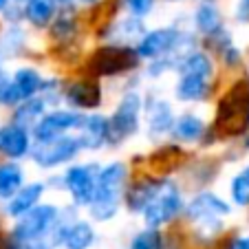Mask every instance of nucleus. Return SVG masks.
Here are the masks:
<instances>
[{
	"label": "nucleus",
	"instance_id": "1a4fd4ad",
	"mask_svg": "<svg viewBox=\"0 0 249 249\" xmlns=\"http://www.w3.org/2000/svg\"><path fill=\"white\" fill-rule=\"evenodd\" d=\"M82 122H84V115L77 110H51V113H44L33 126V137L36 141L55 139L73 128H80Z\"/></svg>",
	"mask_w": 249,
	"mask_h": 249
},
{
	"label": "nucleus",
	"instance_id": "c756f323",
	"mask_svg": "<svg viewBox=\"0 0 249 249\" xmlns=\"http://www.w3.org/2000/svg\"><path fill=\"white\" fill-rule=\"evenodd\" d=\"M7 5H9V0H0V11L5 9V7H7Z\"/></svg>",
	"mask_w": 249,
	"mask_h": 249
},
{
	"label": "nucleus",
	"instance_id": "f3484780",
	"mask_svg": "<svg viewBox=\"0 0 249 249\" xmlns=\"http://www.w3.org/2000/svg\"><path fill=\"white\" fill-rule=\"evenodd\" d=\"M95 243V230L90 223L75 221L66 227L62 236V247L64 249H89Z\"/></svg>",
	"mask_w": 249,
	"mask_h": 249
},
{
	"label": "nucleus",
	"instance_id": "2eb2a0df",
	"mask_svg": "<svg viewBox=\"0 0 249 249\" xmlns=\"http://www.w3.org/2000/svg\"><path fill=\"white\" fill-rule=\"evenodd\" d=\"M42 194H44V183H40V181L29 183V185H22V188H20L18 192L9 198L7 214H9V216H16V218L24 216L29 210H33V207L38 205V201H40Z\"/></svg>",
	"mask_w": 249,
	"mask_h": 249
},
{
	"label": "nucleus",
	"instance_id": "412c9836",
	"mask_svg": "<svg viewBox=\"0 0 249 249\" xmlns=\"http://www.w3.org/2000/svg\"><path fill=\"white\" fill-rule=\"evenodd\" d=\"M22 168L18 163H2L0 165V198L9 201L20 188H22Z\"/></svg>",
	"mask_w": 249,
	"mask_h": 249
},
{
	"label": "nucleus",
	"instance_id": "a211bd4d",
	"mask_svg": "<svg viewBox=\"0 0 249 249\" xmlns=\"http://www.w3.org/2000/svg\"><path fill=\"white\" fill-rule=\"evenodd\" d=\"M57 9V0H27L24 2V16L33 27H47L53 20Z\"/></svg>",
	"mask_w": 249,
	"mask_h": 249
},
{
	"label": "nucleus",
	"instance_id": "f03ea898",
	"mask_svg": "<svg viewBox=\"0 0 249 249\" xmlns=\"http://www.w3.org/2000/svg\"><path fill=\"white\" fill-rule=\"evenodd\" d=\"M57 221H60V214L55 205H36L18 218L11 236L18 243H36L40 245V249H49L51 240L47 238L55 231Z\"/></svg>",
	"mask_w": 249,
	"mask_h": 249
},
{
	"label": "nucleus",
	"instance_id": "7c9ffc66",
	"mask_svg": "<svg viewBox=\"0 0 249 249\" xmlns=\"http://www.w3.org/2000/svg\"><path fill=\"white\" fill-rule=\"evenodd\" d=\"M80 2H84V5H93V2H97V0H80Z\"/></svg>",
	"mask_w": 249,
	"mask_h": 249
},
{
	"label": "nucleus",
	"instance_id": "b1692460",
	"mask_svg": "<svg viewBox=\"0 0 249 249\" xmlns=\"http://www.w3.org/2000/svg\"><path fill=\"white\" fill-rule=\"evenodd\" d=\"M42 115H44V99L31 97L20 104V108L16 110V124H20V126H24V128L36 126Z\"/></svg>",
	"mask_w": 249,
	"mask_h": 249
},
{
	"label": "nucleus",
	"instance_id": "c85d7f7f",
	"mask_svg": "<svg viewBox=\"0 0 249 249\" xmlns=\"http://www.w3.org/2000/svg\"><path fill=\"white\" fill-rule=\"evenodd\" d=\"M225 62H227V64H238V62H240V53L236 51V49H227V51H225Z\"/></svg>",
	"mask_w": 249,
	"mask_h": 249
},
{
	"label": "nucleus",
	"instance_id": "39448f33",
	"mask_svg": "<svg viewBox=\"0 0 249 249\" xmlns=\"http://www.w3.org/2000/svg\"><path fill=\"white\" fill-rule=\"evenodd\" d=\"M139 115H141V95L137 90H130L122 97L115 113L108 119V141L119 143L122 139H128L132 132L139 128Z\"/></svg>",
	"mask_w": 249,
	"mask_h": 249
},
{
	"label": "nucleus",
	"instance_id": "2f4dec72",
	"mask_svg": "<svg viewBox=\"0 0 249 249\" xmlns=\"http://www.w3.org/2000/svg\"><path fill=\"white\" fill-rule=\"evenodd\" d=\"M57 2H62V5H69L71 0H57Z\"/></svg>",
	"mask_w": 249,
	"mask_h": 249
},
{
	"label": "nucleus",
	"instance_id": "6ab92c4d",
	"mask_svg": "<svg viewBox=\"0 0 249 249\" xmlns=\"http://www.w3.org/2000/svg\"><path fill=\"white\" fill-rule=\"evenodd\" d=\"M161 181L155 179V181H139V183H135L130 190H128L126 194V205L130 212H143L146 210V205L150 203L152 194L157 192V188H159Z\"/></svg>",
	"mask_w": 249,
	"mask_h": 249
},
{
	"label": "nucleus",
	"instance_id": "9d476101",
	"mask_svg": "<svg viewBox=\"0 0 249 249\" xmlns=\"http://www.w3.org/2000/svg\"><path fill=\"white\" fill-rule=\"evenodd\" d=\"M177 44H179V31L155 29V31L141 36L139 44H137V53L143 60H159V57H165V53H170Z\"/></svg>",
	"mask_w": 249,
	"mask_h": 249
},
{
	"label": "nucleus",
	"instance_id": "6e6552de",
	"mask_svg": "<svg viewBox=\"0 0 249 249\" xmlns=\"http://www.w3.org/2000/svg\"><path fill=\"white\" fill-rule=\"evenodd\" d=\"M99 165H71L64 174V188L71 192V198L75 205H86L89 207L93 203L95 188H97V174Z\"/></svg>",
	"mask_w": 249,
	"mask_h": 249
},
{
	"label": "nucleus",
	"instance_id": "4468645a",
	"mask_svg": "<svg viewBox=\"0 0 249 249\" xmlns=\"http://www.w3.org/2000/svg\"><path fill=\"white\" fill-rule=\"evenodd\" d=\"M77 137L82 141V148H90V150L102 148L108 141V119L102 117V115H89V117H84Z\"/></svg>",
	"mask_w": 249,
	"mask_h": 249
},
{
	"label": "nucleus",
	"instance_id": "20e7f679",
	"mask_svg": "<svg viewBox=\"0 0 249 249\" xmlns=\"http://www.w3.org/2000/svg\"><path fill=\"white\" fill-rule=\"evenodd\" d=\"M230 205L223 201L221 196L212 192H203L198 196H194L190 201V205L185 207V214L194 225L201 227V231H212L216 234L223 227V218L230 214Z\"/></svg>",
	"mask_w": 249,
	"mask_h": 249
},
{
	"label": "nucleus",
	"instance_id": "5701e85b",
	"mask_svg": "<svg viewBox=\"0 0 249 249\" xmlns=\"http://www.w3.org/2000/svg\"><path fill=\"white\" fill-rule=\"evenodd\" d=\"M148 126H150L152 135H163V132L172 130L174 126V115L165 102L152 104L148 108Z\"/></svg>",
	"mask_w": 249,
	"mask_h": 249
},
{
	"label": "nucleus",
	"instance_id": "423d86ee",
	"mask_svg": "<svg viewBox=\"0 0 249 249\" xmlns=\"http://www.w3.org/2000/svg\"><path fill=\"white\" fill-rule=\"evenodd\" d=\"M80 150H82L80 137L62 135L49 141H38L36 150H33V161L40 168H57V165L69 163L71 159H75Z\"/></svg>",
	"mask_w": 249,
	"mask_h": 249
},
{
	"label": "nucleus",
	"instance_id": "f8f14e48",
	"mask_svg": "<svg viewBox=\"0 0 249 249\" xmlns=\"http://www.w3.org/2000/svg\"><path fill=\"white\" fill-rule=\"evenodd\" d=\"M44 86V80L36 69H18L11 77L9 89V104H22L27 99L36 97Z\"/></svg>",
	"mask_w": 249,
	"mask_h": 249
},
{
	"label": "nucleus",
	"instance_id": "ddd939ff",
	"mask_svg": "<svg viewBox=\"0 0 249 249\" xmlns=\"http://www.w3.org/2000/svg\"><path fill=\"white\" fill-rule=\"evenodd\" d=\"M31 148V139L24 126L20 124H9L0 128V152L7 155L9 159H20Z\"/></svg>",
	"mask_w": 249,
	"mask_h": 249
},
{
	"label": "nucleus",
	"instance_id": "4be33fe9",
	"mask_svg": "<svg viewBox=\"0 0 249 249\" xmlns=\"http://www.w3.org/2000/svg\"><path fill=\"white\" fill-rule=\"evenodd\" d=\"M205 132V124L196 117V115H181L174 119L172 135L181 141H196L201 139V135Z\"/></svg>",
	"mask_w": 249,
	"mask_h": 249
},
{
	"label": "nucleus",
	"instance_id": "7ed1b4c3",
	"mask_svg": "<svg viewBox=\"0 0 249 249\" xmlns=\"http://www.w3.org/2000/svg\"><path fill=\"white\" fill-rule=\"evenodd\" d=\"M183 207V196L172 181H161L150 203L143 210V221L148 227H161L170 223Z\"/></svg>",
	"mask_w": 249,
	"mask_h": 249
},
{
	"label": "nucleus",
	"instance_id": "dca6fc26",
	"mask_svg": "<svg viewBox=\"0 0 249 249\" xmlns=\"http://www.w3.org/2000/svg\"><path fill=\"white\" fill-rule=\"evenodd\" d=\"M66 102L75 108H95L102 102V95H99V86L93 82H75L71 84L64 93Z\"/></svg>",
	"mask_w": 249,
	"mask_h": 249
},
{
	"label": "nucleus",
	"instance_id": "393cba45",
	"mask_svg": "<svg viewBox=\"0 0 249 249\" xmlns=\"http://www.w3.org/2000/svg\"><path fill=\"white\" fill-rule=\"evenodd\" d=\"M230 192H231V201H234L236 205H240V207L249 205V165L243 168L234 179H231Z\"/></svg>",
	"mask_w": 249,
	"mask_h": 249
},
{
	"label": "nucleus",
	"instance_id": "bb28decb",
	"mask_svg": "<svg viewBox=\"0 0 249 249\" xmlns=\"http://www.w3.org/2000/svg\"><path fill=\"white\" fill-rule=\"evenodd\" d=\"M126 7H128V11H130L132 16L143 18V16H148L152 11L155 0H126Z\"/></svg>",
	"mask_w": 249,
	"mask_h": 249
},
{
	"label": "nucleus",
	"instance_id": "0eeeda50",
	"mask_svg": "<svg viewBox=\"0 0 249 249\" xmlns=\"http://www.w3.org/2000/svg\"><path fill=\"white\" fill-rule=\"evenodd\" d=\"M139 53L137 49L128 47H108V49H102L93 55L90 60V71L95 75H119V73H126V71H132L137 64H139Z\"/></svg>",
	"mask_w": 249,
	"mask_h": 249
},
{
	"label": "nucleus",
	"instance_id": "cd10ccee",
	"mask_svg": "<svg viewBox=\"0 0 249 249\" xmlns=\"http://www.w3.org/2000/svg\"><path fill=\"white\" fill-rule=\"evenodd\" d=\"M230 249H249V236H238V238H234Z\"/></svg>",
	"mask_w": 249,
	"mask_h": 249
},
{
	"label": "nucleus",
	"instance_id": "f257e3e1",
	"mask_svg": "<svg viewBox=\"0 0 249 249\" xmlns=\"http://www.w3.org/2000/svg\"><path fill=\"white\" fill-rule=\"evenodd\" d=\"M128 177V165L124 161H113L104 165L97 174V188H95L93 203L89 205L90 216L95 221H110L117 214L124 201V185Z\"/></svg>",
	"mask_w": 249,
	"mask_h": 249
},
{
	"label": "nucleus",
	"instance_id": "9b49d317",
	"mask_svg": "<svg viewBox=\"0 0 249 249\" xmlns=\"http://www.w3.org/2000/svg\"><path fill=\"white\" fill-rule=\"evenodd\" d=\"M212 75L198 71H179V84L174 86V95L181 102H198L210 93Z\"/></svg>",
	"mask_w": 249,
	"mask_h": 249
},
{
	"label": "nucleus",
	"instance_id": "a878e982",
	"mask_svg": "<svg viewBox=\"0 0 249 249\" xmlns=\"http://www.w3.org/2000/svg\"><path fill=\"white\" fill-rule=\"evenodd\" d=\"M130 249H163V236L159 227H148L132 238Z\"/></svg>",
	"mask_w": 249,
	"mask_h": 249
},
{
	"label": "nucleus",
	"instance_id": "aec40b11",
	"mask_svg": "<svg viewBox=\"0 0 249 249\" xmlns=\"http://www.w3.org/2000/svg\"><path fill=\"white\" fill-rule=\"evenodd\" d=\"M194 22H196L198 31L205 33V36H216V33H221V29H223L221 14H218L214 2H203V5L196 9Z\"/></svg>",
	"mask_w": 249,
	"mask_h": 249
}]
</instances>
